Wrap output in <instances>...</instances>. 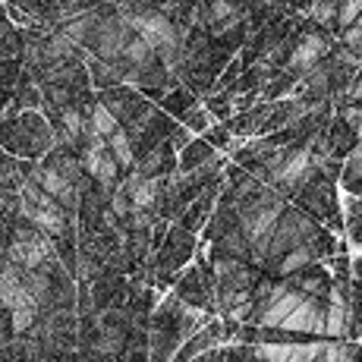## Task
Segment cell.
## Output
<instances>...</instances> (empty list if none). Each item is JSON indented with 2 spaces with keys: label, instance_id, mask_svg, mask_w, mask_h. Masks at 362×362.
<instances>
[{
  "label": "cell",
  "instance_id": "cell-1",
  "mask_svg": "<svg viewBox=\"0 0 362 362\" xmlns=\"http://www.w3.org/2000/svg\"><path fill=\"white\" fill-rule=\"evenodd\" d=\"M19 214L47 240H60L69 233V214L54 199H47L32 180H25L23 189H19Z\"/></svg>",
  "mask_w": 362,
  "mask_h": 362
},
{
  "label": "cell",
  "instance_id": "cell-2",
  "mask_svg": "<svg viewBox=\"0 0 362 362\" xmlns=\"http://www.w3.org/2000/svg\"><path fill=\"white\" fill-rule=\"evenodd\" d=\"M334 51V38L331 32H322L315 29L312 23H303L296 32V41H293V51H290V60L284 66V73H290L293 79H305L325 57Z\"/></svg>",
  "mask_w": 362,
  "mask_h": 362
},
{
  "label": "cell",
  "instance_id": "cell-3",
  "mask_svg": "<svg viewBox=\"0 0 362 362\" xmlns=\"http://www.w3.org/2000/svg\"><path fill=\"white\" fill-rule=\"evenodd\" d=\"M6 259H10V264H16L19 271H41L45 264L54 262V246L35 227H19L10 240Z\"/></svg>",
  "mask_w": 362,
  "mask_h": 362
},
{
  "label": "cell",
  "instance_id": "cell-4",
  "mask_svg": "<svg viewBox=\"0 0 362 362\" xmlns=\"http://www.w3.org/2000/svg\"><path fill=\"white\" fill-rule=\"evenodd\" d=\"M29 180L35 186H38L41 192H45L47 199H54L60 208H64L66 214H73L76 211V205H79V196H82V189L76 183H69V180L64 177L60 170H54L51 164H45V167H35V170H29Z\"/></svg>",
  "mask_w": 362,
  "mask_h": 362
},
{
  "label": "cell",
  "instance_id": "cell-5",
  "mask_svg": "<svg viewBox=\"0 0 362 362\" xmlns=\"http://www.w3.org/2000/svg\"><path fill=\"white\" fill-rule=\"evenodd\" d=\"M299 208H303L309 218H315V221H322V218H331L334 211H340V205H337V192H334V183L328 177H322V173H315V177L309 180V183L299 189Z\"/></svg>",
  "mask_w": 362,
  "mask_h": 362
},
{
  "label": "cell",
  "instance_id": "cell-6",
  "mask_svg": "<svg viewBox=\"0 0 362 362\" xmlns=\"http://www.w3.org/2000/svg\"><path fill=\"white\" fill-rule=\"evenodd\" d=\"M281 328L293 331V334H325V305L318 303V299L305 296L303 303L284 318Z\"/></svg>",
  "mask_w": 362,
  "mask_h": 362
},
{
  "label": "cell",
  "instance_id": "cell-7",
  "mask_svg": "<svg viewBox=\"0 0 362 362\" xmlns=\"http://www.w3.org/2000/svg\"><path fill=\"white\" fill-rule=\"evenodd\" d=\"M170 170H177V151L167 142H158L155 148H148L145 155L136 158L132 173H139L142 180H155V177H167Z\"/></svg>",
  "mask_w": 362,
  "mask_h": 362
},
{
  "label": "cell",
  "instance_id": "cell-8",
  "mask_svg": "<svg viewBox=\"0 0 362 362\" xmlns=\"http://www.w3.org/2000/svg\"><path fill=\"white\" fill-rule=\"evenodd\" d=\"M350 303H346V293L344 287H334L331 293V303L325 305V337L328 340H344L346 331H350Z\"/></svg>",
  "mask_w": 362,
  "mask_h": 362
},
{
  "label": "cell",
  "instance_id": "cell-9",
  "mask_svg": "<svg viewBox=\"0 0 362 362\" xmlns=\"http://www.w3.org/2000/svg\"><path fill=\"white\" fill-rule=\"evenodd\" d=\"M57 129H60V142L64 145H79L86 139V129H88V120L79 107H64L60 110V120H57Z\"/></svg>",
  "mask_w": 362,
  "mask_h": 362
},
{
  "label": "cell",
  "instance_id": "cell-10",
  "mask_svg": "<svg viewBox=\"0 0 362 362\" xmlns=\"http://www.w3.org/2000/svg\"><path fill=\"white\" fill-rule=\"evenodd\" d=\"M199 104V95H192L189 88H173V92H167L161 101H158V110L161 114H167V117H177V120H183L186 114H189L192 107Z\"/></svg>",
  "mask_w": 362,
  "mask_h": 362
},
{
  "label": "cell",
  "instance_id": "cell-11",
  "mask_svg": "<svg viewBox=\"0 0 362 362\" xmlns=\"http://www.w3.org/2000/svg\"><path fill=\"white\" fill-rule=\"evenodd\" d=\"M88 76H92L95 86H101L104 92L107 88H117L123 86V79H127V66L123 64H104V60H88Z\"/></svg>",
  "mask_w": 362,
  "mask_h": 362
},
{
  "label": "cell",
  "instance_id": "cell-12",
  "mask_svg": "<svg viewBox=\"0 0 362 362\" xmlns=\"http://www.w3.org/2000/svg\"><path fill=\"white\" fill-rule=\"evenodd\" d=\"M107 142V151H110V158L117 161V167H120V173H129L132 167H136V151H132V142H129V136H127V129H117L114 136H107L104 139Z\"/></svg>",
  "mask_w": 362,
  "mask_h": 362
},
{
  "label": "cell",
  "instance_id": "cell-13",
  "mask_svg": "<svg viewBox=\"0 0 362 362\" xmlns=\"http://www.w3.org/2000/svg\"><path fill=\"white\" fill-rule=\"evenodd\" d=\"M211 155H214V148L205 142V139H192V142L177 155V170H180V173H192V170H199V167L205 164Z\"/></svg>",
  "mask_w": 362,
  "mask_h": 362
},
{
  "label": "cell",
  "instance_id": "cell-14",
  "mask_svg": "<svg viewBox=\"0 0 362 362\" xmlns=\"http://www.w3.org/2000/svg\"><path fill=\"white\" fill-rule=\"evenodd\" d=\"M86 120H88L86 136H95V139H107V136H114V132L120 129V123L114 120V114H110V110L104 107L101 101L92 104V110L86 114Z\"/></svg>",
  "mask_w": 362,
  "mask_h": 362
},
{
  "label": "cell",
  "instance_id": "cell-15",
  "mask_svg": "<svg viewBox=\"0 0 362 362\" xmlns=\"http://www.w3.org/2000/svg\"><path fill=\"white\" fill-rule=\"evenodd\" d=\"M315 259H318V255H315V252H312V249H309V246H305V243H303V246L290 249V252H287V255H284V259H281V262H277V271H281V274H284V277H290V274H296V271L309 268V264H312V262H315Z\"/></svg>",
  "mask_w": 362,
  "mask_h": 362
},
{
  "label": "cell",
  "instance_id": "cell-16",
  "mask_svg": "<svg viewBox=\"0 0 362 362\" xmlns=\"http://www.w3.org/2000/svg\"><path fill=\"white\" fill-rule=\"evenodd\" d=\"M340 180H344V186H353L362 180V148L359 145H353V151L344 158V164H340Z\"/></svg>",
  "mask_w": 362,
  "mask_h": 362
},
{
  "label": "cell",
  "instance_id": "cell-17",
  "mask_svg": "<svg viewBox=\"0 0 362 362\" xmlns=\"http://www.w3.org/2000/svg\"><path fill=\"white\" fill-rule=\"evenodd\" d=\"M211 120H214V117L211 114H208V110H205V104H196V107H192L189 110V114H186L183 117V120H180V127H186V129H189V132H205L208 127H211Z\"/></svg>",
  "mask_w": 362,
  "mask_h": 362
},
{
  "label": "cell",
  "instance_id": "cell-18",
  "mask_svg": "<svg viewBox=\"0 0 362 362\" xmlns=\"http://www.w3.org/2000/svg\"><path fill=\"white\" fill-rule=\"evenodd\" d=\"M362 16V0H340L337 6V29H350V25H356V19Z\"/></svg>",
  "mask_w": 362,
  "mask_h": 362
},
{
  "label": "cell",
  "instance_id": "cell-19",
  "mask_svg": "<svg viewBox=\"0 0 362 362\" xmlns=\"http://www.w3.org/2000/svg\"><path fill=\"white\" fill-rule=\"evenodd\" d=\"M350 346L344 344V340H325L322 344V353H318L315 362H346L350 359Z\"/></svg>",
  "mask_w": 362,
  "mask_h": 362
},
{
  "label": "cell",
  "instance_id": "cell-20",
  "mask_svg": "<svg viewBox=\"0 0 362 362\" xmlns=\"http://www.w3.org/2000/svg\"><path fill=\"white\" fill-rule=\"evenodd\" d=\"M202 139H205L208 145H211L214 151H221V148H227L230 151V145H233V132L221 123V127H208L205 132H202Z\"/></svg>",
  "mask_w": 362,
  "mask_h": 362
},
{
  "label": "cell",
  "instance_id": "cell-21",
  "mask_svg": "<svg viewBox=\"0 0 362 362\" xmlns=\"http://www.w3.org/2000/svg\"><path fill=\"white\" fill-rule=\"evenodd\" d=\"M189 142H192V132L186 129V127H180V123H173L170 136H167V145H170V148H173V151H177V155H180V151H183V148H186V145H189Z\"/></svg>",
  "mask_w": 362,
  "mask_h": 362
},
{
  "label": "cell",
  "instance_id": "cell-22",
  "mask_svg": "<svg viewBox=\"0 0 362 362\" xmlns=\"http://www.w3.org/2000/svg\"><path fill=\"white\" fill-rule=\"evenodd\" d=\"M346 230H350L353 243L362 246V218H359V214H350V218H346Z\"/></svg>",
  "mask_w": 362,
  "mask_h": 362
},
{
  "label": "cell",
  "instance_id": "cell-23",
  "mask_svg": "<svg viewBox=\"0 0 362 362\" xmlns=\"http://www.w3.org/2000/svg\"><path fill=\"white\" fill-rule=\"evenodd\" d=\"M346 101H350V104H359V107H362V73L356 76V82L350 86V92H346Z\"/></svg>",
  "mask_w": 362,
  "mask_h": 362
},
{
  "label": "cell",
  "instance_id": "cell-24",
  "mask_svg": "<svg viewBox=\"0 0 362 362\" xmlns=\"http://www.w3.org/2000/svg\"><path fill=\"white\" fill-rule=\"evenodd\" d=\"M356 25H359V29H362V16H359V19H356Z\"/></svg>",
  "mask_w": 362,
  "mask_h": 362
}]
</instances>
